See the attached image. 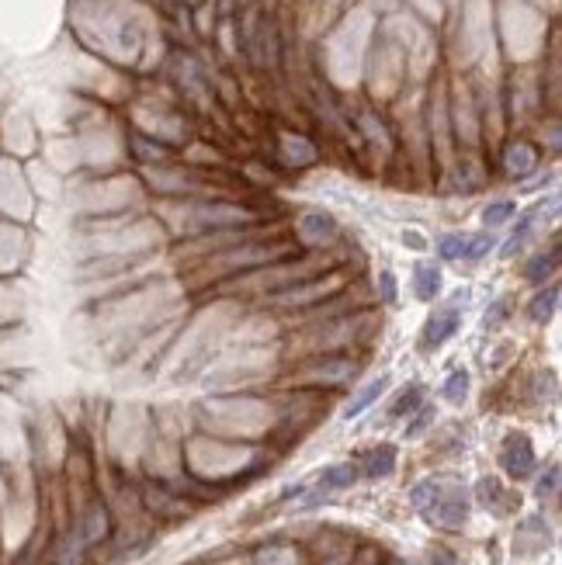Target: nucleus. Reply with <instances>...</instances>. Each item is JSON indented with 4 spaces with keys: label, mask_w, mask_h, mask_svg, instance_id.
<instances>
[{
    "label": "nucleus",
    "mask_w": 562,
    "mask_h": 565,
    "mask_svg": "<svg viewBox=\"0 0 562 565\" xmlns=\"http://www.w3.org/2000/svg\"><path fill=\"white\" fill-rule=\"evenodd\" d=\"M410 503L434 527H445V531H458L469 520V493L458 482H445V479L417 482L410 493Z\"/></svg>",
    "instance_id": "obj_1"
},
{
    "label": "nucleus",
    "mask_w": 562,
    "mask_h": 565,
    "mask_svg": "<svg viewBox=\"0 0 562 565\" xmlns=\"http://www.w3.org/2000/svg\"><path fill=\"white\" fill-rule=\"evenodd\" d=\"M493 243V233H448L438 240V254L445 260H483Z\"/></svg>",
    "instance_id": "obj_2"
},
{
    "label": "nucleus",
    "mask_w": 562,
    "mask_h": 565,
    "mask_svg": "<svg viewBox=\"0 0 562 565\" xmlns=\"http://www.w3.org/2000/svg\"><path fill=\"white\" fill-rule=\"evenodd\" d=\"M458 326H462V302H451V306L434 309V316L427 319V326H424L420 347H424V351H438L441 344H448V340L455 337Z\"/></svg>",
    "instance_id": "obj_3"
},
{
    "label": "nucleus",
    "mask_w": 562,
    "mask_h": 565,
    "mask_svg": "<svg viewBox=\"0 0 562 565\" xmlns=\"http://www.w3.org/2000/svg\"><path fill=\"white\" fill-rule=\"evenodd\" d=\"M500 468L510 475V479H528L531 472H535V448H531V441L524 434H510L504 441V448H500Z\"/></svg>",
    "instance_id": "obj_4"
},
{
    "label": "nucleus",
    "mask_w": 562,
    "mask_h": 565,
    "mask_svg": "<svg viewBox=\"0 0 562 565\" xmlns=\"http://www.w3.org/2000/svg\"><path fill=\"white\" fill-rule=\"evenodd\" d=\"M556 205H559V202H556V198H552L549 205L542 202V205H535V208H531V212H524V215H521V222H517V226H514V233H510V240H507V247H504V257L517 254V250H521L524 243H528L531 229H535L538 222L545 219V215H552V208H556Z\"/></svg>",
    "instance_id": "obj_5"
},
{
    "label": "nucleus",
    "mask_w": 562,
    "mask_h": 565,
    "mask_svg": "<svg viewBox=\"0 0 562 565\" xmlns=\"http://www.w3.org/2000/svg\"><path fill=\"white\" fill-rule=\"evenodd\" d=\"M413 295L420 302H434L441 295V267L438 264H417L413 267Z\"/></svg>",
    "instance_id": "obj_6"
},
{
    "label": "nucleus",
    "mask_w": 562,
    "mask_h": 565,
    "mask_svg": "<svg viewBox=\"0 0 562 565\" xmlns=\"http://www.w3.org/2000/svg\"><path fill=\"white\" fill-rule=\"evenodd\" d=\"M299 233L306 236L309 243H323V240H330V236L337 233V222H334V215H330V212H306L299 219Z\"/></svg>",
    "instance_id": "obj_7"
},
{
    "label": "nucleus",
    "mask_w": 562,
    "mask_h": 565,
    "mask_svg": "<svg viewBox=\"0 0 562 565\" xmlns=\"http://www.w3.org/2000/svg\"><path fill=\"white\" fill-rule=\"evenodd\" d=\"M393 468H396V448H389V444H382V448L368 451V455L361 458V472H365L368 479H386Z\"/></svg>",
    "instance_id": "obj_8"
},
{
    "label": "nucleus",
    "mask_w": 562,
    "mask_h": 565,
    "mask_svg": "<svg viewBox=\"0 0 562 565\" xmlns=\"http://www.w3.org/2000/svg\"><path fill=\"white\" fill-rule=\"evenodd\" d=\"M556 306H559V285L542 288V292L528 302V319H531V323H549Z\"/></svg>",
    "instance_id": "obj_9"
},
{
    "label": "nucleus",
    "mask_w": 562,
    "mask_h": 565,
    "mask_svg": "<svg viewBox=\"0 0 562 565\" xmlns=\"http://www.w3.org/2000/svg\"><path fill=\"white\" fill-rule=\"evenodd\" d=\"M347 378H354V364L337 358V361H327V364H316L313 371H309V382H330V385H340L347 382Z\"/></svg>",
    "instance_id": "obj_10"
},
{
    "label": "nucleus",
    "mask_w": 562,
    "mask_h": 565,
    "mask_svg": "<svg viewBox=\"0 0 562 565\" xmlns=\"http://www.w3.org/2000/svg\"><path fill=\"white\" fill-rule=\"evenodd\" d=\"M354 479H358V468L344 462V465L327 468V472L320 475V489H327V493H334V489H351Z\"/></svg>",
    "instance_id": "obj_11"
},
{
    "label": "nucleus",
    "mask_w": 562,
    "mask_h": 565,
    "mask_svg": "<svg viewBox=\"0 0 562 565\" xmlns=\"http://www.w3.org/2000/svg\"><path fill=\"white\" fill-rule=\"evenodd\" d=\"M559 250H562L559 240H552L549 254H538V257L528 264V271H524V274H528L531 281H545L549 274H556V267H559Z\"/></svg>",
    "instance_id": "obj_12"
},
{
    "label": "nucleus",
    "mask_w": 562,
    "mask_h": 565,
    "mask_svg": "<svg viewBox=\"0 0 562 565\" xmlns=\"http://www.w3.org/2000/svg\"><path fill=\"white\" fill-rule=\"evenodd\" d=\"M386 385H389V375L375 378V382H372V385H368V389H365V392H361V396H358V399H354V403H351V406H347V410H344V416H347V420H354V416H361V413H365V410H368V406H372V403H375V399H379V396H382V392H386Z\"/></svg>",
    "instance_id": "obj_13"
},
{
    "label": "nucleus",
    "mask_w": 562,
    "mask_h": 565,
    "mask_svg": "<svg viewBox=\"0 0 562 565\" xmlns=\"http://www.w3.org/2000/svg\"><path fill=\"white\" fill-rule=\"evenodd\" d=\"M465 396H469V371H451L448 382H445V399L448 403H465Z\"/></svg>",
    "instance_id": "obj_14"
},
{
    "label": "nucleus",
    "mask_w": 562,
    "mask_h": 565,
    "mask_svg": "<svg viewBox=\"0 0 562 565\" xmlns=\"http://www.w3.org/2000/svg\"><path fill=\"white\" fill-rule=\"evenodd\" d=\"M514 212H517V205H514V202H493V205H486V212H483L486 229L504 226V222L514 219Z\"/></svg>",
    "instance_id": "obj_15"
},
{
    "label": "nucleus",
    "mask_w": 562,
    "mask_h": 565,
    "mask_svg": "<svg viewBox=\"0 0 562 565\" xmlns=\"http://www.w3.org/2000/svg\"><path fill=\"white\" fill-rule=\"evenodd\" d=\"M420 399H424V385H410V389L403 392V396L393 403V410H389V416H403V413H413L420 406Z\"/></svg>",
    "instance_id": "obj_16"
},
{
    "label": "nucleus",
    "mask_w": 562,
    "mask_h": 565,
    "mask_svg": "<svg viewBox=\"0 0 562 565\" xmlns=\"http://www.w3.org/2000/svg\"><path fill=\"white\" fill-rule=\"evenodd\" d=\"M479 500H483L486 507L500 510V500H507V496H504V486H500L497 479H483V482H479ZM500 514H504V510H500Z\"/></svg>",
    "instance_id": "obj_17"
},
{
    "label": "nucleus",
    "mask_w": 562,
    "mask_h": 565,
    "mask_svg": "<svg viewBox=\"0 0 562 565\" xmlns=\"http://www.w3.org/2000/svg\"><path fill=\"white\" fill-rule=\"evenodd\" d=\"M535 493H538V500H552V496L559 493V465H552V468H549V475H545V479L538 482Z\"/></svg>",
    "instance_id": "obj_18"
},
{
    "label": "nucleus",
    "mask_w": 562,
    "mask_h": 565,
    "mask_svg": "<svg viewBox=\"0 0 562 565\" xmlns=\"http://www.w3.org/2000/svg\"><path fill=\"white\" fill-rule=\"evenodd\" d=\"M431 423H434V406H424V410L417 413V420L406 427V437H420L424 434V427H431Z\"/></svg>",
    "instance_id": "obj_19"
},
{
    "label": "nucleus",
    "mask_w": 562,
    "mask_h": 565,
    "mask_svg": "<svg viewBox=\"0 0 562 565\" xmlns=\"http://www.w3.org/2000/svg\"><path fill=\"white\" fill-rule=\"evenodd\" d=\"M507 312H510V299L493 302V306L486 309V326H500L507 319Z\"/></svg>",
    "instance_id": "obj_20"
},
{
    "label": "nucleus",
    "mask_w": 562,
    "mask_h": 565,
    "mask_svg": "<svg viewBox=\"0 0 562 565\" xmlns=\"http://www.w3.org/2000/svg\"><path fill=\"white\" fill-rule=\"evenodd\" d=\"M382 302H389V306L396 302V278L389 271L382 274Z\"/></svg>",
    "instance_id": "obj_21"
},
{
    "label": "nucleus",
    "mask_w": 562,
    "mask_h": 565,
    "mask_svg": "<svg viewBox=\"0 0 562 565\" xmlns=\"http://www.w3.org/2000/svg\"><path fill=\"white\" fill-rule=\"evenodd\" d=\"M431 565H455V559H451L448 552H441V548H438V552H431Z\"/></svg>",
    "instance_id": "obj_22"
},
{
    "label": "nucleus",
    "mask_w": 562,
    "mask_h": 565,
    "mask_svg": "<svg viewBox=\"0 0 562 565\" xmlns=\"http://www.w3.org/2000/svg\"><path fill=\"white\" fill-rule=\"evenodd\" d=\"M406 243H410V247H424V240H420V233H406Z\"/></svg>",
    "instance_id": "obj_23"
},
{
    "label": "nucleus",
    "mask_w": 562,
    "mask_h": 565,
    "mask_svg": "<svg viewBox=\"0 0 562 565\" xmlns=\"http://www.w3.org/2000/svg\"><path fill=\"white\" fill-rule=\"evenodd\" d=\"M389 565H399V562H389Z\"/></svg>",
    "instance_id": "obj_24"
}]
</instances>
